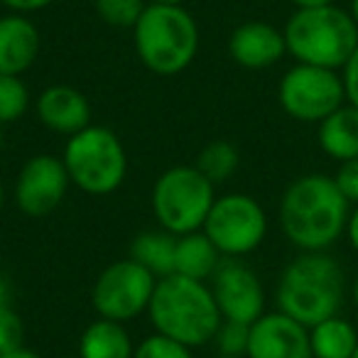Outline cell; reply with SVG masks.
I'll return each mask as SVG.
<instances>
[{"label": "cell", "instance_id": "6da1fadb", "mask_svg": "<svg viewBox=\"0 0 358 358\" xmlns=\"http://www.w3.org/2000/svg\"><path fill=\"white\" fill-rule=\"evenodd\" d=\"M280 229L302 253L327 250L346 234L351 204L334 177L322 172L292 179L280 199Z\"/></svg>", "mask_w": 358, "mask_h": 358}, {"label": "cell", "instance_id": "7a4b0ae2", "mask_svg": "<svg viewBox=\"0 0 358 358\" xmlns=\"http://www.w3.org/2000/svg\"><path fill=\"white\" fill-rule=\"evenodd\" d=\"M148 317L155 331L189 348L214 341L224 322L209 285L179 273L157 280Z\"/></svg>", "mask_w": 358, "mask_h": 358}, {"label": "cell", "instance_id": "3957f363", "mask_svg": "<svg viewBox=\"0 0 358 358\" xmlns=\"http://www.w3.org/2000/svg\"><path fill=\"white\" fill-rule=\"evenodd\" d=\"M346 297V275L327 250L299 253L285 265L278 280V312L312 329L314 324L336 317Z\"/></svg>", "mask_w": 358, "mask_h": 358}, {"label": "cell", "instance_id": "277c9868", "mask_svg": "<svg viewBox=\"0 0 358 358\" xmlns=\"http://www.w3.org/2000/svg\"><path fill=\"white\" fill-rule=\"evenodd\" d=\"M287 55L297 64L343 69L348 57L358 47V25L351 13L334 6L297 8L282 30Z\"/></svg>", "mask_w": 358, "mask_h": 358}, {"label": "cell", "instance_id": "5b68a950", "mask_svg": "<svg viewBox=\"0 0 358 358\" xmlns=\"http://www.w3.org/2000/svg\"><path fill=\"white\" fill-rule=\"evenodd\" d=\"M140 62L157 76L185 71L199 52V25L185 6L148 3L133 27Z\"/></svg>", "mask_w": 358, "mask_h": 358}, {"label": "cell", "instance_id": "8992f818", "mask_svg": "<svg viewBox=\"0 0 358 358\" xmlns=\"http://www.w3.org/2000/svg\"><path fill=\"white\" fill-rule=\"evenodd\" d=\"M62 159L71 185L91 196L113 194L128 174V155L123 143L103 125H89L71 135Z\"/></svg>", "mask_w": 358, "mask_h": 358}, {"label": "cell", "instance_id": "52a82bcc", "mask_svg": "<svg viewBox=\"0 0 358 358\" xmlns=\"http://www.w3.org/2000/svg\"><path fill=\"white\" fill-rule=\"evenodd\" d=\"M214 187L194 164H177L159 174L152 187V214L159 229L172 236H187L204 229L206 216L216 201Z\"/></svg>", "mask_w": 358, "mask_h": 358}, {"label": "cell", "instance_id": "ba28073f", "mask_svg": "<svg viewBox=\"0 0 358 358\" xmlns=\"http://www.w3.org/2000/svg\"><path fill=\"white\" fill-rule=\"evenodd\" d=\"M209 241L226 258H241L260 248L268 236V214L258 199L250 194H224L216 196L209 216L204 221Z\"/></svg>", "mask_w": 358, "mask_h": 358}, {"label": "cell", "instance_id": "9c48e42d", "mask_svg": "<svg viewBox=\"0 0 358 358\" xmlns=\"http://www.w3.org/2000/svg\"><path fill=\"white\" fill-rule=\"evenodd\" d=\"M278 101L289 118L299 123H322L346 103V91L338 71L294 64L280 79Z\"/></svg>", "mask_w": 358, "mask_h": 358}, {"label": "cell", "instance_id": "30bf717a", "mask_svg": "<svg viewBox=\"0 0 358 358\" xmlns=\"http://www.w3.org/2000/svg\"><path fill=\"white\" fill-rule=\"evenodd\" d=\"M157 278L135 263L133 258L115 260L96 278L91 289V304L101 319L110 322H133L143 312H148Z\"/></svg>", "mask_w": 358, "mask_h": 358}, {"label": "cell", "instance_id": "8fae6325", "mask_svg": "<svg viewBox=\"0 0 358 358\" xmlns=\"http://www.w3.org/2000/svg\"><path fill=\"white\" fill-rule=\"evenodd\" d=\"M216 307L224 322L253 324L265 314V287L253 268L238 258L221 260L219 270L211 278Z\"/></svg>", "mask_w": 358, "mask_h": 358}, {"label": "cell", "instance_id": "7c38bea8", "mask_svg": "<svg viewBox=\"0 0 358 358\" xmlns=\"http://www.w3.org/2000/svg\"><path fill=\"white\" fill-rule=\"evenodd\" d=\"M71 179L64 159L57 155H35L20 167L15 179V204L22 214L47 216L64 201Z\"/></svg>", "mask_w": 358, "mask_h": 358}, {"label": "cell", "instance_id": "4fadbf2b", "mask_svg": "<svg viewBox=\"0 0 358 358\" xmlns=\"http://www.w3.org/2000/svg\"><path fill=\"white\" fill-rule=\"evenodd\" d=\"M245 358H314L309 329L282 312H265L250 324Z\"/></svg>", "mask_w": 358, "mask_h": 358}, {"label": "cell", "instance_id": "5bb4252c", "mask_svg": "<svg viewBox=\"0 0 358 358\" xmlns=\"http://www.w3.org/2000/svg\"><path fill=\"white\" fill-rule=\"evenodd\" d=\"M229 52L243 69H268L287 55L282 30L265 20H248L238 25L229 37Z\"/></svg>", "mask_w": 358, "mask_h": 358}, {"label": "cell", "instance_id": "9a60e30c", "mask_svg": "<svg viewBox=\"0 0 358 358\" xmlns=\"http://www.w3.org/2000/svg\"><path fill=\"white\" fill-rule=\"evenodd\" d=\"M37 118L47 130L71 138L91 125V103L74 86L55 84L37 96Z\"/></svg>", "mask_w": 358, "mask_h": 358}, {"label": "cell", "instance_id": "2e32d148", "mask_svg": "<svg viewBox=\"0 0 358 358\" xmlns=\"http://www.w3.org/2000/svg\"><path fill=\"white\" fill-rule=\"evenodd\" d=\"M40 30L27 15L8 13L0 17V74L22 76L40 55Z\"/></svg>", "mask_w": 358, "mask_h": 358}, {"label": "cell", "instance_id": "e0dca14e", "mask_svg": "<svg viewBox=\"0 0 358 358\" xmlns=\"http://www.w3.org/2000/svg\"><path fill=\"white\" fill-rule=\"evenodd\" d=\"M319 148L324 155L338 162L358 157V108L351 103H343L341 108L334 110L329 118L319 123L317 130Z\"/></svg>", "mask_w": 358, "mask_h": 358}, {"label": "cell", "instance_id": "ac0fdd59", "mask_svg": "<svg viewBox=\"0 0 358 358\" xmlns=\"http://www.w3.org/2000/svg\"><path fill=\"white\" fill-rule=\"evenodd\" d=\"M221 265V253L209 241L204 231L177 236V248H174V273L185 275L192 280L209 282Z\"/></svg>", "mask_w": 358, "mask_h": 358}, {"label": "cell", "instance_id": "d6986e66", "mask_svg": "<svg viewBox=\"0 0 358 358\" xmlns=\"http://www.w3.org/2000/svg\"><path fill=\"white\" fill-rule=\"evenodd\" d=\"M135 346L128 329L110 319H96L79 338V358H133Z\"/></svg>", "mask_w": 358, "mask_h": 358}, {"label": "cell", "instance_id": "ffe728a7", "mask_svg": "<svg viewBox=\"0 0 358 358\" xmlns=\"http://www.w3.org/2000/svg\"><path fill=\"white\" fill-rule=\"evenodd\" d=\"M314 358H351L358 346V331L348 319L329 317L309 329Z\"/></svg>", "mask_w": 358, "mask_h": 358}, {"label": "cell", "instance_id": "44dd1931", "mask_svg": "<svg viewBox=\"0 0 358 358\" xmlns=\"http://www.w3.org/2000/svg\"><path fill=\"white\" fill-rule=\"evenodd\" d=\"M174 248H177V236H172L169 231H143L130 245V258L159 280L174 273Z\"/></svg>", "mask_w": 358, "mask_h": 358}, {"label": "cell", "instance_id": "7402d4cb", "mask_svg": "<svg viewBox=\"0 0 358 358\" xmlns=\"http://www.w3.org/2000/svg\"><path fill=\"white\" fill-rule=\"evenodd\" d=\"M194 167L209 179L211 185H221L238 169V150L229 140H214L199 152Z\"/></svg>", "mask_w": 358, "mask_h": 358}, {"label": "cell", "instance_id": "603a6c76", "mask_svg": "<svg viewBox=\"0 0 358 358\" xmlns=\"http://www.w3.org/2000/svg\"><path fill=\"white\" fill-rule=\"evenodd\" d=\"M30 106V89L20 76L0 74V125L15 123Z\"/></svg>", "mask_w": 358, "mask_h": 358}, {"label": "cell", "instance_id": "cb8c5ba5", "mask_svg": "<svg viewBox=\"0 0 358 358\" xmlns=\"http://www.w3.org/2000/svg\"><path fill=\"white\" fill-rule=\"evenodd\" d=\"M96 13L108 27L118 30H133L135 22L145 13L148 3L145 0H94Z\"/></svg>", "mask_w": 358, "mask_h": 358}, {"label": "cell", "instance_id": "d4e9b609", "mask_svg": "<svg viewBox=\"0 0 358 358\" xmlns=\"http://www.w3.org/2000/svg\"><path fill=\"white\" fill-rule=\"evenodd\" d=\"M133 358H194V356H192L189 346H185V343H179V341H172V338L155 331L152 336L143 338V341L135 346Z\"/></svg>", "mask_w": 358, "mask_h": 358}, {"label": "cell", "instance_id": "484cf974", "mask_svg": "<svg viewBox=\"0 0 358 358\" xmlns=\"http://www.w3.org/2000/svg\"><path fill=\"white\" fill-rule=\"evenodd\" d=\"M214 341L219 346V353L224 356H245L250 341V324L221 322Z\"/></svg>", "mask_w": 358, "mask_h": 358}, {"label": "cell", "instance_id": "4316f807", "mask_svg": "<svg viewBox=\"0 0 358 358\" xmlns=\"http://www.w3.org/2000/svg\"><path fill=\"white\" fill-rule=\"evenodd\" d=\"M22 334H25L22 319L10 304H3L0 307V353L22 346Z\"/></svg>", "mask_w": 358, "mask_h": 358}, {"label": "cell", "instance_id": "83f0119b", "mask_svg": "<svg viewBox=\"0 0 358 358\" xmlns=\"http://www.w3.org/2000/svg\"><path fill=\"white\" fill-rule=\"evenodd\" d=\"M334 182H336L338 192L346 196L348 204L358 206V157L341 162L334 174Z\"/></svg>", "mask_w": 358, "mask_h": 358}, {"label": "cell", "instance_id": "f1b7e54d", "mask_svg": "<svg viewBox=\"0 0 358 358\" xmlns=\"http://www.w3.org/2000/svg\"><path fill=\"white\" fill-rule=\"evenodd\" d=\"M341 81H343V91H346V103L358 108V47L353 50V55L348 57L346 64H343Z\"/></svg>", "mask_w": 358, "mask_h": 358}, {"label": "cell", "instance_id": "f546056e", "mask_svg": "<svg viewBox=\"0 0 358 358\" xmlns=\"http://www.w3.org/2000/svg\"><path fill=\"white\" fill-rule=\"evenodd\" d=\"M10 13H20V15H30V13H40L50 8L55 0H0Z\"/></svg>", "mask_w": 358, "mask_h": 358}, {"label": "cell", "instance_id": "4dcf8cb0", "mask_svg": "<svg viewBox=\"0 0 358 358\" xmlns=\"http://www.w3.org/2000/svg\"><path fill=\"white\" fill-rule=\"evenodd\" d=\"M346 238L351 243V248L358 253V206H353L351 216H348V226H346Z\"/></svg>", "mask_w": 358, "mask_h": 358}, {"label": "cell", "instance_id": "1f68e13d", "mask_svg": "<svg viewBox=\"0 0 358 358\" xmlns=\"http://www.w3.org/2000/svg\"><path fill=\"white\" fill-rule=\"evenodd\" d=\"M0 358H40L32 348H25V346H17L13 348V351H6V353H0Z\"/></svg>", "mask_w": 358, "mask_h": 358}, {"label": "cell", "instance_id": "d6a6232c", "mask_svg": "<svg viewBox=\"0 0 358 358\" xmlns=\"http://www.w3.org/2000/svg\"><path fill=\"white\" fill-rule=\"evenodd\" d=\"M294 8H319V6H334L336 0H289Z\"/></svg>", "mask_w": 358, "mask_h": 358}, {"label": "cell", "instance_id": "836d02e7", "mask_svg": "<svg viewBox=\"0 0 358 358\" xmlns=\"http://www.w3.org/2000/svg\"><path fill=\"white\" fill-rule=\"evenodd\" d=\"M3 304H10V282L3 273H0V307Z\"/></svg>", "mask_w": 358, "mask_h": 358}, {"label": "cell", "instance_id": "e575fe53", "mask_svg": "<svg viewBox=\"0 0 358 358\" xmlns=\"http://www.w3.org/2000/svg\"><path fill=\"white\" fill-rule=\"evenodd\" d=\"M351 297H353V307L358 312V275L353 278V285H351Z\"/></svg>", "mask_w": 358, "mask_h": 358}, {"label": "cell", "instance_id": "d590c367", "mask_svg": "<svg viewBox=\"0 0 358 358\" xmlns=\"http://www.w3.org/2000/svg\"><path fill=\"white\" fill-rule=\"evenodd\" d=\"M150 3H159V6H185L189 0H150Z\"/></svg>", "mask_w": 358, "mask_h": 358}, {"label": "cell", "instance_id": "8d00e7d4", "mask_svg": "<svg viewBox=\"0 0 358 358\" xmlns=\"http://www.w3.org/2000/svg\"><path fill=\"white\" fill-rule=\"evenodd\" d=\"M348 13H351L353 22L358 25V0H351V8H348Z\"/></svg>", "mask_w": 358, "mask_h": 358}, {"label": "cell", "instance_id": "74e56055", "mask_svg": "<svg viewBox=\"0 0 358 358\" xmlns=\"http://www.w3.org/2000/svg\"><path fill=\"white\" fill-rule=\"evenodd\" d=\"M3 206H6V189L0 185V214H3Z\"/></svg>", "mask_w": 358, "mask_h": 358}, {"label": "cell", "instance_id": "f35d334b", "mask_svg": "<svg viewBox=\"0 0 358 358\" xmlns=\"http://www.w3.org/2000/svg\"><path fill=\"white\" fill-rule=\"evenodd\" d=\"M214 358H245V356H224V353H216Z\"/></svg>", "mask_w": 358, "mask_h": 358}, {"label": "cell", "instance_id": "ab89813d", "mask_svg": "<svg viewBox=\"0 0 358 358\" xmlns=\"http://www.w3.org/2000/svg\"><path fill=\"white\" fill-rule=\"evenodd\" d=\"M351 358H358V346H356V351H353V356Z\"/></svg>", "mask_w": 358, "mask_h": 358}]
</instances>
